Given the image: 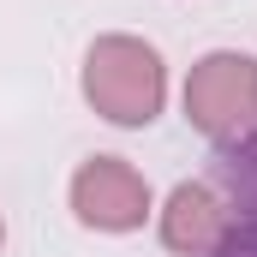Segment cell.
I'll list each match as a JSON object with an SVG mask.
<instances>
[{
    "label": "cell",
    "instance_id": "obj_1",
    "mask_svg": "<svg viewBox=\"0 0 257 257\" xmlns=\"http://www.w3.org/2000/svg\"><path fill=\"white\" fill-rule=\"evenodd\" d=\"M84 102L108 120V126H150L168 102V66L156 54V42L144 36H96L84 54Z\"/></svg>",
    "mask_w": 257,
    "mask_h": 257
},
{
    "label": "cell",
    "instance_id": "obj_2",
    "mask_svg": "<svg viewBox=\"0 0 257 257\" xmlns=\"http://www.w3.org/2000/svg\"><path fill=\"white\" fill-rule=\"evenodd\" d=\"M186 120L215 150L245 144L257 132V54L215 48L186 72Z\"/></svg>",
    "mask_w": 257,
    "mask_h": 257
},
{
    "label": "cell",
    "instance_id": "obj_3",
    "mask_svg": "<svg viewBox=\"0 0 257 257\" xmlns=\"http://www.w3.org/2000/svg\"><path fill=\"white\" fill-rule=\"evenodd\" d=\"M72 215L96 233H138L156 209L150 180L132 168L126 156H90L78 174H72Z\"/></svg>",
    "mask_w": 257,
    "mask_h": 257
},
{
    "label": "cell",
    "instance_id": "obj_4",
    "mask_svg": "<svg viewBox=\"0 0 257 257\" xmlns=\"http://www.w3.org/2000/svg\"><path fill=\"white\" fill-rule=\"evenodd\" d=\"M233 233V209L215 180H180L162 203V245L174 257H221Z\"/></svg>",
    "mask_w": 257,
    "mask_h": 257
},
{
    "label": "cell",
    "instance_id": "obj_5",
    "mask_svg": "<svg viewBox=\"0 0 257 257\" xmlns=\"http://www.w3.org/2000/svg\"><path fill=\"white\" fill-rule=\"evenodd\" d=\"M209 180H215V192L233 209V233H227V251L221 257H257V132L245 144H227L215 156Z\"/></svg>",
    "mask_w": 257,
    "mask_h": 257
},
{
    "label": "cell",
    "instance_id": "obj_6",
    "mask_svg": "<svg viewBox=\"0 0 257 257\" xmlns=\"http://www.w3.org/2000/svg\"><path fill=\"white\" fill-rule=\"evenodd\" d=\"M0 251H6V215H0Z\"/></svg>",
    "mask_w": 257,
    "mask_h": 257
}]
</instances>
